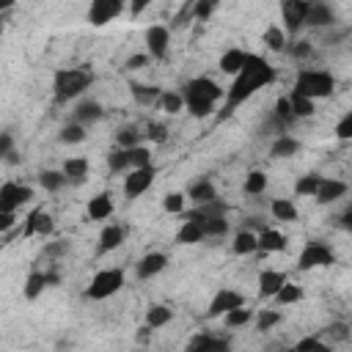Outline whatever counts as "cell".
Here are the masks:
<instances>
[{
	"label": "cell",
	"mask_w": 352,
	"mask_h": 352,
	"mask_svg": "<svg viewBox=\"0 0 352 352\" xmlns=\"http://www.w3.org/2000/svg\"><path fill=\"white\" fill-rule=\"evenodd\" d=\"M143 44H146V52L151 55V60H165L168 50H170V28L168 25H148L143 33Z\"/></svg>",
	"instance_id": "obj_13"
},
{
	"label": "cell",
	"mask_w": 352,
	"mask_h": 352,
	"mask_svg": "<svg viewBox=\"0 0 352 352\" xmlns=\"http://www.w3.org/2000/svg\"><path fill=\"white\" fill-rule=\"evenodd\" d=\"M126 8H129V0H91L88 11H85V19H88L91 28H104L113 19H118Z\"/></svg>",
	"instance_id": "obj_7"
},
{
	"label": "cell",
	"mask_w": 352,
	"mask_h": 352,
	"mask_svg": "<svg viewBox=\"0 0 352 352\" xmlns=\"http://www.w3.org/2000/svg\"><path fill=\"white\" fill-rule=\"evenodd\" d=\"M289 280V275L283 270H261L258 272V280H256V292H258V300H272L278 294V289Z\"/></svg>",
	"instance_id": "obj_20"
},
{
	"label": "cell",
	"mask_w": 352,
	"mask_h": 352,
	"mask_svg": "<svg viewBox=\"0 0 352 352\" xmlns=\"http://www.w3.org/2000/svg\"><path fill=\"white\" fill-rule=\"evenodd\" d=\"M236 305H248V297L239 292V289H231V286H220L214 292V297L209 300V308H206V319H223V314H228L231 308Z\"/></svg>",
	"instance_id": "obj_12"
},
{
	"label": "cell",
	"mask_w": 352,
	"mask_h": 352,
	"mask_svg": "<svg viewBox=\"0 0 352 352\" xmlns=\"http://www.w3.org/2000/svg\"><path fill=\"white\" fill-rule=\"evenodd\" d=\"M346 192H349V182L336 179V176H324L322 184H319V192L314 195V201H316L319 206H330V204H336L338 198H344Z\"/></svg>",
	"instance_id": "obj_18"
},
{
	"label": "cell",
	"mask_w": 352,
	"mask_h": 352,
	"mask_svg": "<svg viewBox=\"0 0 352 352\" xmlns=\"http://www.w3.org/2000/svg\"><path fill=\"white\" fill-rule=\"evenodd\" d=\"M278 11H280V25L289 33V38H297L300 30L305 28L308 0H280L278 3Z\"/></svg>",
	"instance_id": "obj_9"
},
{
	"label": "cell",
	"mask_w": 352,
	"mask_h": 352,
	"mask_svg": "<svg viewBox=\"0 0 352 352\" xmlns=\"http://www.w3.org/2000/svg\"><path fill=\"white\" fill-rule=\"evenodd\" d=\"M113 212H116V204H113V195L107 190H102L94 198H88V206H85V217L88 220L102 223V220H110Z\"/></svg>",
	"instance_id": "obj_19"
},
{
	"label": "cell",
	"mask_w": 352,
	"mask_h": 352,
	"mask_svg": "<svg viewBox=\"0 0 352 352\" xmlns=\"http://www.w3.org/2000/svg\"><path fill=\"white\" fill-rule=\"evenodd\" d=\"M143 138H146V132H140L135 124H121L116 129V146H121V148H135L143 143Z\"/></svg>",
	"instance_id": "obj_35"
},
{
	"label": "cell",
	"mask_w": 352,
	"mask_h": 352,
	"mask_svg": "<svg viewBox=\"0 0 352 352\" xmlns=\"http://www.w3.org/2000/svg\"><path fill=\"white\" fill-rule=\"evenodd\" d=\"M228 346H231L228 338H220V336H212V333H198L187 341L190 352H226Z\"/></svg>",
	"instance_id": "obj_27"
},
{
	"label": "cell",
	"mask_w": 352,
	"mask_h": 352,
	"mask_svg": "<svg viewBox=\"0 0 352 352\" xmlns=\"http://www.w3.org/2000/svg\"><path fill=\"white\" fill-rule=\"evenodd\" d=\"M168 261H170V258H168V253H162V250H151V253L140 256L138 264H135L138 280H151V278H157L160 272H165Z\"/></svg>",
	"instance_id": "obj_17"
},
{
	"label": "cell",
	"mask_w": 352,
	"mask_h": 352,
	"mask_svg": "<svg viewBox=\"0 0 352 352\" xmlns=\"http://www.w3.org/2000/svg\"><path fill=\"white\" fill-rule=\"evenodd\" d=\"M253 316H256L253 308H248V305H236V308H231L228 314H223V324H226L228 330H239V327L250 324Z\"/></svg>",
	"instance_id": "obj_38"
},
{
	"label": "cell",
	"mask_w": 352,
	"mask_h": 352,
	"mask_svg": "<svg viewBox=\"0 0 352 352\" xmlns=\"http://www.w3.org/2000/svg\"><path fill=\"white\" fill-rule=\"evenodd\" d=\"M14 6H16V0H0V14L6 16V14L14 8Z\"/></svg>",
	"instance_id": "obj_60"
},
{
	"label": "cell",
	"mask_w": 352,
	"mask_h": 352,
	"mask_svg": "<svg viewBox=\"0 0 352 352\" xmlns=\"http://www.w3.org/2000/svg\"><path fill=\"white\" fill-rule=\"evenodd\" d=\"M220 3H223V0H195V3H192V11H190V19H195V22L209 19V16L217 11Z\"/></svg>",
	"instance_id": "obj_47"
},
{
	"label": "cell",
	"mask_w": 352,
	"mask_h": 352,
	"mask_svg": "<svg viewBox=\"0 0 352 352\" xmlns=\"http://www.w3.org/2000/svg\"><path fill=\"white\" fill-rule=\"evenodd\" d=\"M292 91H294V94H302V96H308V99H314V102H319V99L333 96V91H336V77H333L327 69H308V66H302V69H297V74H294Z\"/></svg>",
	"instance_id": "obj_4"
},
{
	"label": "cell",
	"mask_w": 352,
	"mask_h": 352,
	"mask_svg": "<svg viewBox=\"0 0 352 352\" xmlns=\"http://www.w3.org/2000/svg\"><path fill=\"white\" fill-rule=\"evenodd\" d=\"M170 319H173V311H170L168 305H162V302H154V305H148V311H146V324H148L151 330L165 327Z\"/></svg>",
	"instance_id": "obj_39"
},
{
	"label": "cell",
	"mask_w": 352,
	"mask_h": 352,
	"mask_svg": "<svg viewBox=\"0 0 352 352\" xmlns=\"http://www.w3.org/2000/svg\"><path fill=\"white\" fill-rule=\"evenodd\" d=\"M294 349H300V352H308V349L327 352V349H330V341H324L322 336H305V338H300V341L294 344Z\"/></svg>",
	"instance_id": "obj_51"
},
{
	"label": "cell",
	"mask_w": 352,
	"mask_h": 352,
	"mask_svg": "<svg viewBox=\"0 0 352 352\" xmlns=\"http://www.w3.org/2000/svg\"><path fill=\"white\" fill-rule=\"evenodd\" d=\"M204 231H206V239H223V236H228V231H231L228 214H209V217H204Z\"/></svg>",
	"instance_id": "obj_37"
},
{
	"label": "cell",
	"mask_w": 352,
	"mask_h": 352,
	"mask_svg": "<svg viewBox=\"0 0 352 352\" xmlns=\"http://www.w3.org/2000/svg\"><path fill=\"white\" fill-rule=\"evenodd\" d=\"M286 245H289V239H286L278 228L267 226V228H261V231H258V253H261V256L283 253V250H286Z\"/></svg>",
	"instance_id": "obj_26"
},
{
	"label": "cell",
	"mask_w": 352,
	"mask_h": 352,
	"mask_svg": "<svg viewBox=\"0 0 352 352\" xmlns=\"http://www.w3.org/2000/svg\"><path fill=\"white\" fill-rule=\"evenodd\" d=\"M16 226V212H0V234H8Z\"/></svg>",
	"instance_id": "obj_57"
},
{
	"label": "cell",
	"mask_w": 352,
	"mask_h": 352,
	"mask_svg": "<svg viewBox=\"0 0 352 352\" xmlns=\"http://www.w3.org/2000/svg\"><path fill=\"white\" fill-rule=\"evenodd\" d=\"M289 102H292V113H294V118H311V116L316 113V102L308 99V96H302V94L289 91Z\"/></svg>",
	"instance_id": "obj_42"
},
{
	"label": "cell",
	"mask_w": 352,
	"mask_h": 352,
	"mask_svg": "<svg viewBox=\"0 0 352 352\" xmlns=\"http://www.w3.org/2000/svg\"><path fill=\"white\" fill-rule=\"evenodd\" d=\"M261 41H264V47H267L270 52H286V47H289V33L283 30L280 22H272V25L264 28Z\"/></svg>",
	"instance_id": "obj_30"
},
{
	"label": "cell",
	"mask_w": 352,
	"mask_h": 352,
	"mask_svg": "<svg viewBox=\"0 0 352 352\" xmlns=\"http://www.w3.org/2000/svg\"><path fill=\"white\" fill-rule=\"evenodd\" d=\"M270 187V179L264 170H250L242 182V192L245 195H264V190Z\"/></svg>",
	"instance_id": "obj_41"
},
{
	"label": "cell",
	"mask_w": 352,
	"mask_h": 352,
	"mask_svg": "<svg viewBox=\"0 0 352 352\" xmlns=\"http://www.w3.org/2000/svg\"><path fill=\"white\" fill-rule=\"evenodd\" d=\"M182 96H184V110L192 118H206L217 110V102H223L226 88L220 82H214L212 77L201 74L182 85Z\"/></svg>",
	"instance_id": "obj_2"
},
{
	"label": "cell",
	"mask_w": 352,
	"mask_h": 352,
	"mask_svg": "<svg viewBox=\"0 0 352 352\" xmlns=\"http://www.w3.org/2000/svg\"><path fill=\"white\" fill-rule=\"evenodd\" d=\"M60 283V272L58 270H30L25 283H22V297L25 300H38L47 289Z\"/></svg>",
	"instance_id": "obj_11"
},
{
	"label": "cell",
	"mask_w": 352,
	"mask_h": 352,
	"mask_svg": "<svg viewBox=\"0 0 352 352\" xmlns=\"http://www.w3.org/2000/svg\"><path fill=\"white\" fill-rule=\"evenodd\" d=\"M270 214L278 223H297V217H300V212H297L292 198H272L270 201Z\"/></svg>",
	"instance_id": "obj_32"
},
{
	"label": "cell",
	"mask_w": 352,
	"mask_h": 352,
	"mask_svg": "<svg viewBox=\"0 0 352 352\" xmlns=\"http://www.w3.org/2000/svg\"><path fill=\"white\" fill-rule=\"evenodd\" d=\"M187 198L198 206V204H209V201H214L217 198V187H214V182L209 179V176H198V179H192L190 184H187Z\"/></svg>",
	"instance_id": "obj_23"
},
{
	"label": "cell",
	"mask_w": 352,
	"mask_h": 352,
	"mask_svg": "<svg viewBox=\"0 0 352 352\" xmlns=\"http://www.w3.org/2000/svg\"><path fill=\"white\" fill-rule=\"evenodd\" d=\"M300 148H302V143H300L294 135L283 132V135H275V140L270 143V157H272V160H289V157H294Z\"/></svg>",
	"instance_id": "obj_28"
},
{
	"label": "cell",
	"mask_w": 352,
	"mask_h": 352,
	"mask_svg": "<svg viewBox=\"0 0 352 352\" xmlns=\"http://www.w3.org/2000/svg\"><path fill=\"white\" fill-rule=\"evenodd\" d=\"M338 19L333 3L327 0H308V11H305V28L322 30V28H333Z\"/></svg>",
	"instance_id": "obj_14"
},
{
	"label": "cell",
	"mask_w": 352,
	"mask_h": 352,
	"mask_svg": "<svg viewBox=\"0 0 352 352\" xmlns=\"http://www.w3.org/2000/svg\"><path fill=\"white\" fill-rule=\"evenodd\" d=\"M253 324H256V330H272L275 324H280V311H275V308H261L256 316H253Z\"/></svg>",
	"instance_id": "obj_46"
},
{
	"label": "cell",
	"mask_w": 352,
	"mask_h": 352,
	"mask_svg": "<svg viewBox=\"0 0 352 352\" xmlns=\"http://www.w3.org/2000/svg\"><path fill=\"white\" fill-rule=\"evenodd\" d=\"M33 187L30 184H22V182H14V179H6L0 184V212H16L19 206L30 204L33 201Z\"/></svg>",
	"instance_id": "obj_8"
},
{
	"label": "cell",
	"mask_w": 352,
	"mask_h": 352,
	"mask_svg": "<svg viewBox=\"0 0 352 352\" xmlns=\"http://www.w3.org/2000/svg\"><path fill=\"white\" fill-rule=\"evenodd\" d=\"M289 55L292 58H297V60H302V58H308L311 55V41H305V38H289Z\"/></svg>",
	"instance_id": "obj_53"
},
{
	"label": "cell",
	"mask_w": 352,
	"mask_h": 352,
	"mask_svg": "<svg viewBox=\"0 0 352 352\" xmlns=\"http://www.w3.org/2000/svg\"><path fill=\"white\" fill-rule=\"evenodd\" d=\"M305 294H302V289L297 286V283H292V280H286L280 289H278V294L272 297V302L275 305H294V302H300Z\"/></svg>",
	"instance_id": "obj_44"
},
{
	"label": "cell",
	"mask_w": 352,
	"mask_h": 352,
	"mask_svg": "<svg viewBox=\"0 0 352 352\" xmlns=\"http://www.w3.org/2000/svg\"><path fill=\"white\" fill-rule=\"evenodd\" d=\"M126 286V272L121 267H102L94 272V278L85 286V300H110Z\"/></svg>",
	"instance_id": "obj_5"
},
{
	"label": "cell",
	"mask_w": 352,
	"mask_h": 352,
	"mask_svg": "<svg viewBox=\"0 0 352 352\" xmlns=\"http://www.w3.org/2000/svg\"><path fill=\"white\" fill-rule=\"evenodd\" d=\"M124 239H126V228H124V226H118V223L102 226L99 239H96V258H102V256L118 250V248L124 245Z\"/></svg>",
	"instance_id": "obj_16"
},
{
	"label": "cell",
	"mask_w": 352,
	"mask_h": 352,
	"mask_svg": "<svg viewBox=\"0 0 352 352\" xmlns=\"http://www.w3.org/2000/svg\"><path fill=\"white\" fill-rule=\"evenodd\" d=\"M184 201H187V192L170 190V192L162 195V209H165L168 214H182V212H184Z\"/></svg>",
	"instance_id": "obj_45"
},
{
	"label": "cell",
	"mask_w": 352,
	"mask_h": 352,
	"mask_svg": "<svg viewBox=\"0 0 352 352\" xmlns=\"http://www.w3.org/2000/svg\"><path fill=\"white\" fill-rule=\"evenodd\" d=\"M206 239V231H204V220L201 217H184L179 231H176V242L179 245H198Z\"/></svg>",
	"instance_id": "obj_24"
},
{
	"label": "cell",
	"mask_w": 352,
	"mask_h": 352,
	"mask_svg": "<svg viewBox=\"0 0 352 352\" xmlns=\"http://www.w3.org/2000/svg\"><path fill=\"white\" fill-rule=\"evenodd\" d=\"M154 176H157V168L154 165H146V168H132L126 170L124 176V184H121V192L126 201H135L140 198L143 192H148V187L154 184Z\"/></svg>",
	"instance_id": "obj_10"
},
{
	"label": "cell",
	"mask_w": 352,
	"mask_h": 352,
	"mask_svg": "<svg viewBox=\"0 0 352 352\" xmlns=\"http://www.w3.org/2000/svg\"><path fill=\"white\" fill-rule=\"evenodd\" d=\"M129 94L138 104H157L160 96H162V88L160 85H148V82H129Z\"/></svg>",
	"instance_id": "obj_33"
},
{
	"label": "cell",
	"mask_w": 352,
	"mask_h": 352,
	"mask_svg": "<svg viewBox=\"0 0 352 352\" xmlns=\"http://www.w3.org/2000/svg\"><path fill=\"white\" fill-rule=\"evenodd\" d=\"M63 173H66V179H69V187H80V184H85L88 182V170H91V162H88V157H66L63 160Z\"/></svg>",
	"instance_id": "obj_22"
},
{
	"label": "cell",
	"mask_w": 352,
	"mask_h": 352,
	"mask_svg": "<svg viewBox=\"0 0 352 352\" xmlns=\"http://www.w3.org/2000/svg\"><path fill=\"white\" fill-rule=\"evenodd\" d=\"M322 336H327L330 344H333V341H346V338L352 336V327L344 324V322H333V324H327V327L322 330Z\"/></svg>",
	"instance_id": "obj_50"
},
{
	"label": "cell",
	"mask_w": 352,
	"mask_h": 352,
	"mask_svg": "<svg viewBox=\"0 0 352 352\" xmlns=\"http://www.w3.org/2000/svg\"><path fill=\"white\" fill-rule=\"evenodd\" d=\"M275 80H278V69L264 55L250 52L248 63L239 69V74L231 77V85L226 88V96H223L220 110H217V121H226L228 116H234L236 107H242L253 94H258L261 88L272 85Z\"/></svg>",
	"instance_id": "obj_1"
},
{
	"label": "cell",
	"mask_w": 352,
	"mask_h": 352,
	"mask_svg": "<svg viewBox=\"0 0 352 352\" xmlns=\"http://www.w3.org/2000/svg\"><path fill=\"white\" fill-rule=\"evenodd\" d=\"M231 250L234 256H253L258 253V234L250 231V228H239L231 239Z\"/></svg>",
	"instance_id": "obj_29"
},
{
	"label": "cell",
	"mask_w": 352,
	"mask_h": 352,
	"mask_svg": "<svg viewBox=\"0 0 352 352\" xmlns=\"http://www.w3.org/2000/svg\"><path fill=\"white\" fill-rule=\"evenodd\" d=\"M349 192H352V182H349Z\"/></svg>",
	"instance_id": "obj_61"
},
{
	"label": "cell",
	"mask_w": 352,
	"mask_h": 352,
	"mask_svg": "<svg viewBox=\"0 0 352 352\" xmlns=\"http://www.w3.org/2000/svg\"><path fill=\"white\" fill-rule=\"evenodd\" d=\"M146 63H151V55H148V52H135V55H129V58H126V63H124V66H126L129 72H135V69H143Z\"/></svg>",
	"instance_id": "obj_54"
},
{
	"label": "cell",
	"mask_w": 352,
	"mask_h": 352,
	"mask_svg": "<svg viewBox=\"0 0 352 352\" xmlns=\"http://www.w3.org/2000/svg\"><path fill=\"white\" fill-rule=\"evenodd\" d=\"M151 3H154V0H129V8H126V14H129L132 19H138V16H140V14H143V11H146Z\"/></svg>",
	"instance_id": "obj_56"
},
{
	"label": "cell",
	"mask_w": 352,
	"mask_h": 352,
	"mask_svg": "<svg viewBox=\"0 0 352 352\" xmlns=\"http://www.w3.org/2000/svg\"><path fill=\"white\" fill-rule=\"evenodd\" d=\"M242 228H250V231H256V234H258L261 228H267V223H264V217H261V214H250V217L242 223Z\"/></svg>",
	"instance_id": "obj_58"
},
{
	"label": "cell",
	"mask_w": 352,
	"mask_h": 352,
	"mask_svg": "<svg viewBox=\"0 0 352 352\" xmlns=\"http://www.w3.org/2000/svg\"><path fill=\"white\" fill-rule=\"evenodd\" d=\"M11 151H14V135H11V129H3L0 132V160H6Z\"/></svg>",
	"instance_id": "obj_55"
},
{
	"label": "cell",
	"mask_w": 352,
	"mask_h": 352,
	"mask_svg": "<svg viewBox=\"0 0 352 352\" xmlns=\"http://www.w3.org/2000/svg\"><path fill=\"white\" fill-rule=\"evenodd\" d=\"M349 327H352V324H349Z\"/></svg>",
	"instance_id": "obj_62"
},
{
	"label": "cell",
	"mask_w": 352,
	"mask_h": 352,
	"mask_svg": "<svg viewBox=\"0 0 352 352\" xmlns=\"http://www.w3.org/2000/svg\"><path fill=\"white\" fill-rule=\"evenodd\" d=\"M107 170H110V173H126V170H132L129 151L121 148V146L110 148V151H107Z\"/></svg>",
	"instance_id": "obj_40"
},
{
	"label": "cell",
	"mask_w": 352,
	"mask_h": 352,
	"mask_svg": "<svg viewBox=\"0 0 352 352\" xmlns=\"http://www.w3.org/2000/svg\"><path fill=\"white\" fill-rule=\"evenodd\" d=\"M322 173H302L294 179V195L300 198H314L319 192V184H322Z\"/></svg>",
	"instance_id": "obj_36"
},
{
	"label": "cell",
	"mask_w": 352,
	"mask_h": 352,
	"mask_svg": "<svg viewBox=\"0 0 352 352\" xmlns=\"http://www.w3.org/2000/svg\"><path fill=\"white\" fill-rule=\"evenodd\" d=\"M55 234V220L50 212H44L41 206L33 209L28 217H25V226H22V236L30 239V236H52Z\"/></svg>",
	"instance_id": "obj_15"
},
{
	"label": "cell",
	"mask_w": 352,
	"mask_h": 352,
	"mask_svg": "<svg viewBox=\"0 0 352 352\" xmlns=\"http://www.w3.org/2000/svg\"><path fill=\"white\" fill-rule=\"evenodd\" d=\"M333 132H336L338 140H352V110H346V113L336 121V129H333Z\"/></svg>",
	"instance_id": "obj_52"
},
{
	"label": "cell",
	"mask_w": 352,
	"mask_h": 352,
	"mask_svg": "<svg viewBox=\"0 0 352 352\" xmlns=\"http://www.w3.org/2000/svg\"><path fill=\"white\" fill-rule=\"evenodd\" d=\"M72 118L91 129L94 124H99V121L104 118V107H102L96 99H77V104H74V110H72Z\"/></svg>",
	"instance_id": "obj_21"
},
{
	"label": "cell",
	"mask_w": 352,
	"mask_h": 352,
	"mask_svg": "<svg viewBox=\"0 0 352 352\" xmlns=\"http://www.w3.org/2000/svg\"><path fill=\"white\" fill-rule=\"evenodd\" d=\"M338 226H341L344 231H349V234H352V206H349L346 212H341V214H338Z\"/></svg>",
	"instance_id": "obj_59"
},
{
	"label": "cell",
	"mask_w": 352,
	"mask_h": 352,
	"mask_svg": "<svg viewBox=\"0 0 352 352\" xmlns=\"http://www.w3.org/2000/svg\"><path fill=\"white\" fill-rule=\"evenodd\" d=\"M336 264V250L322 242V239H308L297 256V270L300 272H308V270H324V267H333Z\"/></svg>",
	"instance_id": "obj_6"
},
{
	"label": "cell",
	"mask_w": 352,
	"mask_h": 352,
	"mask_svg": "<svg viewBox=\"0 0 352 352\" xmlns=\"http://www.w3.org/2000/svg\"><path fill=\"white\" fill-rule=\"evenodd\" d=\"M69 184V179H66V173H63V168H44V170H38V187L44 190V192H60L63 187Z\"/></svg>",
	"instance_id": "obj_31"
},
{
	"label": "cell",
	"mask_w": 352,
	"mask_h": 352,
	"mask_svg": "<svg viewBox=\"0 0 352 352\" xmlns=\"http://www.w3.org/2000/svg\"><path fill=\"white\" fill-rule=\"evenodd\" d=\"M96 74L91 66H63L55 69L52 74V102L55 104H69L77 102L91 85H94Z\"/></svg>",
	"instance_id": "obj_3"
},
{
	"label": "cell",
	"mask_w": 352,
	"mask_h": 352,
	"mask_svg": "<svg viewBox=\"0 0 352 352\" xmlns=\"http://www.w3.org/2000/svg\"><path fill=\"white\" fill-rule=\"evenodd\" d=\"M88 138V126H82L80 121H66L63 126H60V132H58V140L63 143V146H77V143H82Z\"/></svg>",
	"instance_id": "obj_34"
},
{
	"label": "cell",
	"mask_w": 352,
	"mask_h": 352,
	"mask_svg": "<svg viewBox=\"0 0 352 352\" xmlns=\"http://www.w3.org/2000/svg\"><path fill=\"white\" fill-rule=\"evenodd\" d=\"M168 138H170V132H168V126H165L162 121H151V124L146 126V140H148V143L162 146V143H168Z\"/></svg>",
	"instance_id": "obj_48"
},
{
	"label": "cell",
	"mask_w": 352,
	"mask_h": 352,
	"mask_svg": "<svg viewBox=\"0 0 352 352\" xmlns=\"http://www.w3.org/2000/svg\"><path fill=\"white\" fill-rule=\"evenodd\" d=\"M157 107H160L162 113H168V116L182 113V110H184V96H182V91H162Z\"/></svg>",
	"instance_id": "obj_43"
},
{
	"label": "cell",
	"mask_w": 352,
	"mask_h": 352,
	"mask_svg": "<svg viewBox=\"0 0 352 352\" xmlns=\"http://www.w3.org/2000/svg\"><path fill=\"white\" fill-rule=\"evenodd\" d=\"M248 58H250V52H248V50H242V47H228V50H223V55H220L217 66H220V72H223V74L234 77V74H239V69L248 63Z\"/></svg>",
	"instance_id": "obj_25"
},
{
	"label": "cell",
	"mask_w": 352,
	"mask_h": 352,
	"mask_svg": "<svg viewBox=\"0 0 352 352\" xmlns=\"http://www.w3.org/2000/svg\"><path fill=\"white\" fill-rule=\"evenodd\" d=\"M126 151H129V162H132V168L154 165V162H151V148H148L146 143H140V146H135V148H126Z\"/></svg>",
	"instance_id": "obj_49"
}]
</instances>
